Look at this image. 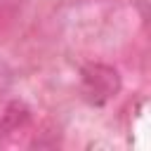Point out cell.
Segmentation results:
<instances>
[{
	"label": "cell",
	"mask_w": 151,
	"mask_h": 151,
	"mask_svg": "<svg viewBox=\"0 0 151 151\" xmlns=\"http://www.w3.org/2000/svg\"><path fill=\"white\" fill-rule=\"evenodd\" d=\"M80 85H83V94L90 104H106L111 97L118 94L120 90V78L118 71L104 64H90L80 71Z\"/></svg>",
	"instance_id": "cell-1"
},
{
	"label": "cell",
	"mask_w": 151,
	"mask_h": 151,
	"mask_svg": "<svg viewBox=\"0 0 151 151\" xmlns=\"http://www.w3.org/2000/svg\"><path fill=\"white\" fill-rule=\"evenodd\" d=\"M28 120H31L28 109H26L24 104H19V101H12V104L7 106L2 120H0V142H2L7 134H14V132L24 130V127L28 125Z\"/></svg>",
	"instance_id": "cell-2"
}]
</instances>
